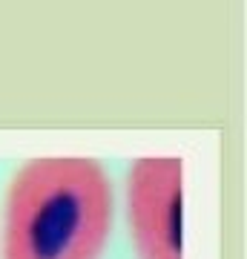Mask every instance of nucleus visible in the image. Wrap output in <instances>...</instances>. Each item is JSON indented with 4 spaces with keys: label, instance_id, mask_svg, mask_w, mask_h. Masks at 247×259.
I'll return each instance as SVG.
<instances>
[{
    "label": "nucleus",
    "instance_id": "f03ea898",
    "mask_svg": "<svg viewBox=\"0 0 247 259\" xmlns=\"http://www.w3.org/2000/svg\"><path fill=\"white\" fill-rule=\"evenodd\" d=\"M135 259H184V164L178 156L135 158L124 187Z\"/></svg>",
    "mask_w": 247,
    "mask_h": 259
},
{
    "label": "nucleus",
    "instance_id": "f257e3e1",
    "mask_svg": "<svg viewBox=\"0 0 247 259\" xmlns=\"http://www.w3.org/2000/svg\"><path fill=\"white\" fill-rule=\"evenodd\" d=\"M112 222L115 187L98 158H32L6 187L0 259H104Z\"/></svg>",
    "mask_w": 247,
    "mask_h": 259
}]
</instances>
